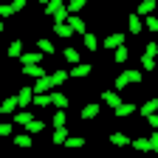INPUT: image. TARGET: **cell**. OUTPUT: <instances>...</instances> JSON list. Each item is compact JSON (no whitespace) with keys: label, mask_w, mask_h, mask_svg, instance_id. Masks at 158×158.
<instances>
[{"label":"cell","mask_w":158,"mask_h":158,"mask_svg":"<svg viewBox=\"0 0 158 158\" xmlns=\"http://www.w3.org/2000/svg\"><path fill=\"white\" fill-rule=\"evenodd\" d=\"M45 14L54 17V23H65V20H68V6H65V0H51V3L45 6Z\"/></svg>","instance_id":"cell-1"},{"label":"cell","mask_w":158,"mask_h":158,"mask_svg":"<svg viewBox=\"0 0 158 158\" xmlns=\"http://www.w3.org/2000/svg\"><path fill=\"white\" fill-rule=\"evenodd\" d=\"M141 82V71H122L116 76V90H122V88H127V85H138Z\"/></svg>","instance_id":"cell-2"},{"label":"cell","mask_w":158,"mask_h":158,"mask_svg":"<svg viewBox=\"0 0 158 158\" xmlns=\"http://www.w3.org/2000/svg\"><path fill=\"white\" fill-rule=\"evenodd\" d=\"M118 45H124V34L122 31H113V34H107L102 40V48H107V51H116Z\"/></svg>","instance_id":"cell-3"},{"label":"cell","mask_w":158,"mask_h":158,"mask_svg":"<svg viewBox=\"0 0 158 158\" xmlns=\"http://www.w3.org/2000/svg\"><path fill=\"white\" fill-rule=\"evenodd\" d=\"M45 54L43 51H23V56H20V65H43Z\"/></svg>","instance_id":"cell-4"},{"label":"cell","mask_w":158,"mask_h":158,"mask_svg":"<svg viewBox=\"0 0 158 158\" xmlns=\"http://www.w3.org/2000/svg\"><path fill=\"white\" fill-rule=\"evenodd\" d=\"M99 110H102V105H99V102H88L82 110H79V116H82V122H93V118L99 116Z\"/></svg>","instance_id":"cell-5"},{"label":"cell","mask_w":158,"mask_h":158,"mask_svg":"<svg viewBox=\"0 0 158 158\" xmlns=\"http://www.w3.org/2000/svg\"><path fill=\"white\" fill-rule=\"evenodd\" d=\"M48 102L56 107V110H68V105H71V99L65 96V93H56V90H51L48 93Z\"/></svg>","instance_id":"cell-6"},{"label":"cell","mask_w":158,"mask_h":158,"mask_svg":"<svg viewBox=\"0 0 158 158\" xmlns=\"http://www.w3.org/2000/svg\"><path fill=\"white\" fill-rule=\"evenodd\" d=\"M93 73V65L90 62H79V65H73V71L68 73L71 79H85V76H90Z\"/></svg>","instance_id":"cell-7"},{"label":"cell","mask_w":158,"mask_h":158,"mask_svg":"<svg viewBox=\"0 0 158 158\" xmlns=\"http://www.w3.org/2000/svg\"><path fill=\"white\" fill-rule=\"evenodd\" d=\"M65 23L73 28V34H85V31H88V23H85V20L79 17V14H68V20H65Z\"/></svg>","instance_id":"cell-8"},{"label":"cell","mask_w":158,"mask_h":158,"mask_svg":"<svg viewBox=\"0 0 158 158\" xmlns=\"http://www.w3.org/2000/svg\"><path fill=\"white\" fill-rule=\"evenodd\" d=\"M14 110H17V93L6 96L3 102H0V116H14Z\"/></svg>","instance_id":"cell-9"},{"label":"cell","mask_w":158,"mask_h":158,"mask_svg":"<svg viewBox=\"0 0 158 158\" xmlns=\"http://www.w3.org/2000/svg\"><path fill=\"white\" fill-rule=\"evenodd\" d=\"M138 107L133 105V102H122V105H116L113 107V113H116V118H127V116H133Z\"/></svg>","instance_id":"cell-10"},{"label":"cell","mask_w":158,"mask_h":158,"mask_svg":"<svg viewBox=\"0 0 158 158\" xmlns=\"http://www.w3.org/2000/svg\"><path fill=\"white\" fill-rule=\"evenodd\" d=\"M141 28H144L141 17H138L135 11H130V14H127V31H130V34H141Z\"/></svg>","instance_id":"cell-11"},{"label":"cell","mask_w":158,"mask_h":158,"mask_svg":"<svg viewBox=\"0 0 158 158\" xmlns=\"http://www.w3.org/2000/svg\"><path fill=\"white\" fill-rule=\"evenodd\" d=\"M138 113H141L144 118H150L152 113H158V96H152V99H147V102L138 107Z\"/></svg>","instance_id":"cell-12"},{"label":"cell","mask_w":158,"mask_h":158,"mask_svg":"<svg viewBox=\"0 0 158 158\" xmlns=\"http://www.w3.org/2000/svg\"><path fill=\"white\" fill-rule=\"evenodd\" d=\"M31 99H34V90L26 85V88H20L17 90V107H26V105H31Z\"/></svg>","instance_id":"cell-13"},{"label":"cell","mask_w":158,"mask_h":158,"mask_svg":"<svg viewBox=\"0 0 158 158\" xmlns=\"http://www.w3.org/2000/svg\"><path fill=\"white\" fill-rule=\"evenodd\" d=\"M48 79H51V88L56 90L59 85H65V82H68V79H71V76H68V71H59V68H56L54 73H48Z\"/></svg>","instance_id":"cell-14"},{"label":"cell","mask_w":158,"mask_h":158,"mask_svg":"<svg viewBox=\"0 0 158 158\" xmlns=\"http://www.w3.org/2000/svg\"><path fill=\"white\" fill-rule=\"evenodd\" d=\"M155 9H158L155 0H141V3H138V9H135V14H138V17H150Z\"/></svg>","instance_id":"cell-15"},{"label":"cell","mask_w":158,"mask_h":158,"mask_svg":"<svg viewBox=\"0 0 158 158\" xmlns=\"http://www.w3.org/2000/svg\"><path fill=\"white\" fill-rule=\"evenodd\" d=\"M31 90H34V93H51L54 88H51V79H48V73H45V76H40L37 82H34V88H31Z\"/></svg>","instance_id":"cell-16"},{"label":"cell","mask_w":158,"mask_h":158,"mask_svg":"<svg viewBox=\"0 0 158 158\" xmlns=\"http://www.w3.org/2000/svg\"><path fill=\"white\" fill-rule=\"evenodd\" d=\"M37 51H43L45 56H54V54H56V48H54V43H51L48 37H40V40H37Z\"/></svg>","instance_id":"cell-17"},{"label":"cell","mask_w":158,"mask_h":158,"mask_svg":"<svg viewBox=\"0 0 158 158\" xmlns=\"http://www.w3.org/2000/svg\"><path fill=\"white\" fill-rule=\"evenodd\" d=\"M102 105L116 107V105H122V96H118L116 90H102Z\"/></svg>","instance_id":"cell-18"},{"label":"cell","mask_w":158,"mask_h":158,"mask_svg":"<svg viewBox=\"0 0 158 158\" xmlns=\"http://www.w3.org/2000/svg\"><path fill=\"white\" fill-rule=\"evenodd\" d=\"M51 141H54V147H62V144L68 141V127H54Z\"/></svg>","instance_id":"cell-19"},{"label":"cell","mask_w":158,"mask_h":158,"mask_svg":"<svg viewBox=\"0 0 158 158\" xmlns=\"http://www.w3.org/2000/svg\"><path fill=\"white\" fill-rule=\"evenodd\" d=\"M130 141H133V138L127 133H110V144L113 147H130Z\"/></svg>","instance_id":"cell-20"},{"label":"cell","mask_w":158,"mask_h":158,"mask_svg":"<svg viewBox=\"0 0 158 158\" xmlns=\"http://www.w3.org/2000/svg\"><path fill=\"white\" fill-rule=\"evenodd\" d=\"M11 144H14V147H20V150L34 147V141H31V135H28V133H26V135H11Z\"/></svg>","instance_id":"cell-21"},{"label":"cell","mask_w":158,"mask_h":158,"mask_svg":"<svg viewBox=\"0 0 158 158\" xmlns=\"http://www.w3.org/2000/svg\"><path fill=\"white\" fill-rule=\"evenodd\" d=\"M54 34L62 37V40H68V37H73V28H71L68 23H54Z\"/></svg>","instance_id":"cell-22"},{"label":"cell","mask_w":158,"mask_h":158,"mask_svg":"<svg viewBox=\"0 0 158 158\" xmlns=\"http://www.w3.org/2000/svg\"><path fill=\"white\" fill-rule=\"evenodd\" d=\"M23 76L40 79V76H45V68H43V65H23Z\"/></svg>","instance_id":"cell-23"},{"label":"cell","mask_w":158,"mask_h":158,"mask_svg":"<svg viewBox=\"0 0 158 158\" xmlns=\"http://www.w3.org/2000/svg\"><path fill=\"white\" fill-rule=\"evenodd\" d=\"M9 56L11 59H20V56H23V40H11V43H9Z\"/></svg>","instance_id":"cell-24"},{"label":"cell","mask_w":158,"mask_h":158,"mask_svg":"<svg viewBox=\"0 0 158 158\" xmlns=\"http://www.w3.org/2000/svg\"><path fill=\"white\" fill-rule=\"evenodd\" d=\"M82 43H85V51H90V54L99 48V40H96V34H88V31H85V34H82Z\"/></svg>","instance_id":"cell-25"},{"label":"cell","mask_w":158,"mask_h":158,"mask_svg":"<svg viewBox=\"0 0 158 158\" xmlns=\"http://www.w3.org/2000/svg\"><path fill=\"white\" fill-rule=\"evenodd\" d=\"M127 59H130V48L127 45H118L113 51V62H127Z\"/></svg>","instance_id":"cell-26"},{"label":"cell","mask_w":158,"mask_h":158,"mask_svg":"<svg viewBox=\"0 0 158 158\" xmlns=\"http://www.w3.org/2000/svg\"><path fill=\"white\" fill-rule=\"evenodd\" d=\"M31 118H34L31 113L20 110V113H14V116H11V122H14V124H23V127H26V124H31Z\"/></svg>","instance_id":"cell-27"},{"label":"cell","mask_w":158,"mask_h":158,"mask_svg":"<svg viewBox=\"0 0 158 158\" xmlns=\"http://www.w3.org/2000/svg\"><path fill=\"white\" fill-rule=\"evenodd\" d=\"M62 59H65V62H71V65H79V51H76V48H65V51H62Z\"/></svg>","instance_id":"cell-28"},{"label":"cell","mask_w":158,"mask_h":158,"mask_svg":"<svg viewBox=\"0 0 158 158\" xmlns=\"http://www.w3.org/2000/svg\"><path fill=\"white\" fill-rule=\"evenodd\" d=\"M51 124H54V127H68V113H65V110H56Z\"/></svg>","instance_id":"cell-29"},{"label":"cell","mask_w":158,"mask_h":158,"mask_svg":"<svg viewBox=\"0 0 158 158\" xmlns=\"http://www.w3.org/2000/svg\"><path fill=\"white\" fill-rule=\"evenodd\" d=\"M62 147H68V150H73V147H85V135H68V141H65Z\"/></svg>","instance_id":"cell-30"},{"label":"cell","mask_w":158,"mask_h":158,"mask_svg":"<svg viewBox=\"0 0 158 158\" xmlns=\"http://www.w3.org/2000/svg\"><path fill=\"white\" fill-rule=\"evenodd\" d=\"M130 147H133L135 152H150V144H147V138H133V141H130Z\"/></svg>","instance_id":"cell-31"},{"label":"cell","mask_w":158,"mask_h":158,"mask_svg":"<svg viewBox=\"0 0 158 158\" xmlns=\"http://www.w3.org/2000/svg\"><path fill=\"white\" fill-rule=\"evenodd\" d=\"M68 14H79V9H85L88 6V0H68Z\"/></svg>","instance_id":"cell-32"},{"label":"cell","mask_w":158,"mask_h":158,"mask_svg":"<svg viewBox=\"0 0 158 158\" xmlns=\"http://www.w3.org/2000/svg\"><path fill=\"white\" fill-rule=\"evenodd\" d=\"M43 122H40V118H31V124H26V130H28V135H37V133H43Z\"/></svg>","instance_id":"cell-33"},{"label":"cell","mask_w":158,"mask_h":158,"mask_svg":"<svg viewBox=\"0 0 158 158\" xmlns=\"http://www.w3.org/2000/svg\"><path fill=\"white\" fill-rule=\"evenodd\" d=\"M31 105H37V107H48V105H51V102H48V93H34Z\"/></svg>","instance_id":"cell-34"},{"label":"cell","mask_w":158,"mask_h":158,"mask_svg":"<svg viewBox=\"0 0 158 158\" xmlns=\"http://www.w3.org/2000/svg\"><path fill=\"white\" fill-rule=\"evenodd\" d=\"M144 56H152V59H155V56H158V43H147V45H144Z\"/></svg>","instance_id":"cell-35"},{"label":"cell","mask_w":158,"mask_h":158,"mask_svg":"<svg viewBox=\"0 0 158 158\" xmlns=\"http://www.w3.org/2000/svg\"><path fill=\"white\" fill-rule=\"evenodd\" d=\"M11 127H14V122H0V138L11 135Z\"/></svg>","instance_id":"cell-36"},{"label":"cell","mask_w":158,"mask_h":158,"mask_svg":"<svg viewBox=\"0 0 158 158\" xmlns=\"http://www.w3.org/2000/svg\"><path fill=\"white\" fill-rule=\"evenodd\" d=\"M141 68H144V71H155V59H152V56H144V54H141Z\"/></svg>","instance_id":"cell-37"},{"label":"cell","mask_w":158,"mask_h":158,"mask_svg":"<svg viewBox=\"0 0 158 158\" xmlns=\"http://www.w3.org/2000/svg\"><path fill=\"white\" fill-rule=\"evenodd\" d=\"M9 6H11V11L17 14V11H23V9L28 6V0H11V3H9Z\"/></svg>","instance_id":"cell-38"},{"label":"cell","mask_w":158,"mask_h":158,"mask_svg":"<svg viewBox=\"0 0 158 158\" xmlns=\"http://www.w3.org/2000/svg\"><path fill=\"white\" fill-rule=\"evenodd\" d=\"M147 28H150L152 34H158V17H155V14H150V17H147Z\"/></svg>","instance_id":"cell-39"},{"label":"cell","mask_w":158,"mask_h":158,"mask_svg":"<svg viewBox=\"0 0 158 158\" xmlns=\"http://www.w3.org/2000/svg\"><path fill=\"white\" fill-rule=\"evenodd\" d=\"M147 144H150V152H158V130L147 138Z\"/></svg>","instance_id":"cell-40"},{"label":"cell","mask_w":158,"mask_h":158,"mask_svg":"<svg viewBox=\"0 0 158 158\" xmlns=\"http://www.w3.org/2000/svg\"><path fill=\"white\" fill-rule=\"evenodd\" d=\"M0 17H14V11H11V6H0Z\"/></svg>","instance_id":"cell-41"},{"label":"cell","mask_w":158,"mask_h":158,"mask_svg":"<svg viewBox=\"0 0 158 158\" xmlns=\"http://www.w3.org/2000/svg\"><path fill=\"white\" fill-rule=\"evenodd\" d=\"M147 124H150V127H152V130H158V113H152V116H150V118H147Z\"/></svg>","instance_id":"cell-42"},{"label":"cell","mask_w":158,"mask_h":158,"mask_svg":"<svg viewBox=\"0 0 158 158\" xmlns=\"http://www.w3.org/2000/svg\"><path fill=\"white\" fill-rule=\"evenodd\" d=\"M48 3H51V0H40V6H43V9H45V6H48Z\"/></svg>","instance_id":"cell-43"},{"label":"cell","mask_w":158,"mask_h":158,"mask_svg":"<svg viewBox=\"0 0 158 158\" xmlns=\"http://www.w3.org/2000/svg\"><path fill=\"white\" fill-rule=\"evenodd\" d=\"M3 28H6V26H3V23H0V37H3Z\"/></svg>","instance_id":"cell-44"},{"label":"cell","mask_w":158,"mask_h":158,"mask_svg":"<svg viewBox=\"0 0 158 158\" xmlns=\"http://www.w3.org/2000/svg\"><path fill=\"white\" fill-rule=\"evenodd\" d=\"M0 90H3V79H0Z\"/></svg>","instance_id":"cell-45"},{"label":"cell","mask_w":158,"mask_h":158,"mask_svg":"<svg viewBox=\"0 0 158 158\" xmlns=\"http://www.w3.org/2000/svg\"><path fill=\"white\" fill-rule=\"evenodd\" d=\"M40 158H48V155H40Z\"/></svg>","instance_id":"cell-46"},{"label":"cell","mask_w":158,"mask_h":158,"mask_svg":"<svg viewBox=\"0 0 158 158\" xmlns=\"http://www.w3.org/2000/svg\"><path fill=\"white\" fill-rule=\"evenodd\" d=\"M155 88H158V79H155Z\"/></svg>","instance_id":"cell-47"},{"label":"cell","mask_w":158,"mask_h":158,"mask_svg":"<svg viewBox=\"0 0 158 158\" xmlns=\"http://www.w3.org/2000/svg\"><path fill=\"white\" fill-rule=\"evenodd\" d=\"M133 158H138V155H133Z\"/></svg>","instance_id":"cell-48"},{"label":"cell","mask_w":158,"mask_h":158,"mask_svg":"<svg viewBox=\"0 0 158 158\" xmlns=\"http://www.w3.org/2000/svg\"><path fill=\"white\" fill-rule=\"evenodd\" d=\"M0 6H3V3H0Z\"/></svg>","instance_id":"cell-49"}]
</instances>
